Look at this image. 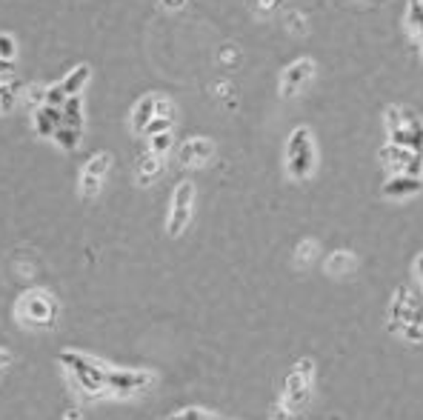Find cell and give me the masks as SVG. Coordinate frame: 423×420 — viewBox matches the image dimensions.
<instances>
[{
  "label": "cell",
  "instance_id": "cell-8",
  "mask_svg": "<svg viewBox=\"0 0 423 420\" xmlns=\"http://www.w3.org/2000/svg\"><path fill=\"white\" fill-rule=\"evenodd\" d=\"M109 166H112V155L109 152H95L86 161V166L81 172V192H83V197H95L100 192V183H103V175L109 172Z\"/></svg>",
  "mask_w": 423,
  "mask_h": 420
},
{
  "label": "cell",
  "instance_id": "cell-29",
  "mask_svg": "<svg viewBox=\"0 0 423 420\" xmlns=\"http://www.w3.org/2000/svg\"><path fill=\"white\" fill-rule=\"evenodd\" d=\"M415 274L423 280V255H417V260H415Z\"/></svg>",
  "mask_w": 423,
  "mask_h": 420
},
{
  "label": "cell",
  "instance_id": "cell-31",
  "mask_svg": "<svg viewBox=\"0 0 423 420\" xmlns=\"http://www.w3.org/2000/svg\"><path fill=\"white\" fill-rule=\"evenodd\" d=\"M417 32H420V40H423V26H420V29H417Z\"/></svg>",
  "mask_w": 423,
  "mask_h": 420
},
{
  "label": "cell",
  "instance_id": "cell-13",
  "mask_svg": "<svg viewBox=\"0 0 423 420\" xmlns=\"http://www.w3.org/2000/svg\"><path fill=\"white\" fill-rule=\"evenodd\" d=\"M89 78H92V69H89L86 63H81V66H75L72 72H69V75L63 78L60 89L66 92V98H75V95H81V92H83V86L89 83Z\"/></svg>",
  "mask_w": 423,
  "mask_h": 420
},
{
  "label": "cell",
  "instance_id": "cell-25",
  "mask_svg": "<svg viewBox=\"0 0 423 420\" xmlns=\"http://www.w3.org/2000/svg\"><path fill=\"white\" fill-rule=\"evenodd\" d=\"M12 72H15V66H12V60H4V57H0V75H6V78H9Z\"/></svg>",
  "mask_w": 423,
  "mask_h": 420
},
{
  "label": "cell",
  "instance_id": "cell-12",
  "mask_svg": "<svg viewBox=\"0 0 423 420\" xmlns=\"http://www.w3.org/2000/svg\"><path fill=\"white\" fill-rule=\"evenodd\" d=\"M155 115H158V95H146L144 100H137V106H134V112H132V129H134L137 134H144L146 123H149Z\"/></svg>",
  "mask_w": 423,
  "mask_h": 420
},
{
  "label": "cell",
  "instance_id": "cell-21",
  "mask_svg": "<svg viewBox=\"0 0 423 420\" xmlns=\"http://www.w3.org/2000/svg\"><path fill=\"white\" fill-rule=\"evenodd\" d=\"M15 37L12 35H0V57L4 60H15Z\"/></svg>",
  "mask_w": 423,
  "mask_h": 420
},
{
  "label": "cell",
  "instance_id": "cell-27",
  "mask_svg": "<svg viewBox=\"0 0 423 420\" xmlns=\"http://www.w3.org/2000/svg\"><path fill=\"white\" fill-rule=\"evenodd\" d=\"M9 361H12V355L6 352V349H0V369H6V366H9Z\"/></svg>",
  "mask_w": 423,
  "mask_h": 420
},
{
  "label": "cell",
  "instance_id": "cell-1",
  "mask_svg": "<svg viewBox=\"0 0 423 420\" xmlns=\"http://www.w3.org/2000/svg\"><path fill=\"white\" fill-rule=\"evenodd\" d=\"M60 366L72 375V380L78 383L81 392H86L89 397H98V395H106V378H109V369L103 363H98L95 358L83 355V352H72L66 349L60 352Z\"/></svg>",
  "mask_w": 423,
  "mask_h": 420
},
{
  "label": "cell",
  "instance_id": "cell-30",
  "mask_svg": "<svg viewBox=\"0 0 423 420\" xmlns=\"http://www.w3.org/2000/svg\"><path fill=\"white\" fill-rule=\"evenodd\" d=\"M260 4H263V9L269 12V9H274V6H280V0H260Z\"/></svg>",
  "mask_w": 423,
  "mask_h": 420
},
{
  "label": "cell",
  "instance_id": "cell-28",
  "mask_svg": "<svg viewBox=\"0 0 423 420\" xmlns=\"http://www.w3.org/2000/svg\"><path fill=\"white\" fill-rule=\"evenodd\" d=\"M161 4H163L166 9H180V6L186 4V0H161Z\"/></svg>",
  "mask_w": 423,
  "mask_h": 420
},
{
  "label": "cell",
  "instance_id": "cell-17",
  "mask_svg": "<svg viewBox=\"0 0 423 420\" xmlns=\"http://www.w3.org/2000/svg\"><path fill=\"white\" fill-rule=\"evenodd\" d=\"M54 144H60L66 152H75L81 146V129H69V126H60L54 134Z\"/></svg>",
  "mask_w": 423,
  "mask_h": 420
},
{
  "label": "cell",
  "instance_id": "cell-11",
  "mask_svg": "<svg viewBox=\"0 0 423 420\" xmlns=\"http://www.w3.org/2000/svg\"><path fill=\"white\" fill-rule=\"evenodd\" d=\"M60 126H63V112H60V109L43 103V106L35 112V129H37L40 137H52Z\"/></svg>",
  "mask_w": 423,
  "mask_h": 420
},
{
  "label": "cell",
  "instance_id": "cell-22",
  "mask_svg": "<svg viewBox=\"0 0 423 420\" xmlns=\"http://www.w3.org/2000/svg\"><path fill=\"white\" fill-rule=\"evenodd\" d=\"M409 21L412 26H423V0H409Z\"/></svg>",
  "mask_w": 423,
  "mask_h": 420
},
{
  "label": "cell",
  "instance_id": "cell-23",
  "mask_svg": "<svg viewBox=\"0 0 423 420\" xmlns=\"http://www.w3.org/2000/svg\"><path fill=\"white\" fill-rule=\"evenodd\" d=\"M315 249H318V243H315V240H306V243H301V246H298V260H303V263H309V260H312L309 255H312Z\"/></svg>",
  "mask_w": 423,
  "mask_h": 420
},
{
  "label": "cell",
  "instance_id": "cell-19",
  "mask_svg": "<svg viewBox=\"0 0 423 420\" xmlns=\"http://www.w3.org/2000/svg\"><path fill=\"white\" fill-rule=\"evenodd\" d=\"M161 132H172V120H169V117H161V115H155V117L146 123L144 134H146V137H155V134H161Z\"/></svg>",
  "mask_w": 423,
  "mask_h": 420
},
{
  "label": "cell",
  "instance_id": "cell-9",
  "mask_svg": "<svg viewBox=\"0 0 423 420\" xmlns=\"http://www.w3.org/2000/svg\"><path fill=\"white\" fill-rule=\"evenodd\" d=\"M423 189V180L420 177H412V175H395L383 183V194L386 197H409V194H417Z\"/></svg>",
  "mask_w": 423,
  "mask_h": 420
},
{
  "label": "cell",
  "instance_id": "cell-15",
  "mask_svg": "<svg viewBox=\"0 0 423 420\" xmlns=\"http://www.w3.org/2000/svg\"><path fill=\"white\" fill-rule=\"evenodd\" d=\"M60 112H63V126H69V129H83V98H81V95L69 98Z\"/></svg>",
  "mask_w": 423,
  "mask_h": 420
},
{
  "label": "cell",
  "instance_id": "cell-16",
  "mask_svg": "<svg viewBox=\"0 0 423 420\" xmlns=\"http://www.w3.org/2000/svg\"><path fill=\"white\" fill-rule=\"evenodd\" d=\"M161 175V161H158V155H144L137 161V183H152L155 177Z\"/></svg>",
  "mask_w": 423,
  "mask_h": 420
},
{
  "label": "cell",
  "instance_id": "cell-20",
  "mask_svg": "<svg viewBox=\"0 0 423 420\" xmlns=\"http://www.w3.org/2000/svg\"><path fill=\"white\" fill-rule=\"evenodd\" d=\"M69 98H66V92L60 89V83L57 86H52V89H46V98H43V103L46 106H54V109H63V103H66Z\"/></svg>",
  "mask_w": 423,
  "mask_h": 420
},
{
  "label": "cell",
  "instance_id": "cell-18",
  "mask_svg": "<svg viewBox=\"0 0 423 420\" xmlns=\"http://www.w3.org/2000/svg\"><path fill=\"white\" fill-rule=\"evenodd\" d=\"M152 144H149V149H152V155H166L169 149H172V132H161V134H155V137H149Z\"/></svg>",
  "mask_w": 423,
  "mask_h": 420
},
{
  "label": "cell",
  "instance_id": "cell-2",
  "mask_svg": "<svg viewBox=\"0 0 423 420\" xmlns=\"http://www.w3.org/2000/svg\"><path fill=\"white\" fill-rule=\"evenodd\" d=\"M286 169L295 180H303L315 172V140L309 126H295L286 140Z\"/></svg>",
  "mask_w": 423,
  "mask_h": 420
},
{
  "label": "cell",
  "instance_id": "cell-5",
  "mask_svg": "<svg viewBox=\"0 0 423 420\" xmlns=\"http://www.w3.org/2000/svg\"><path fill=\"white\" fill-rule=\"evenodd\" d=\"M192 200H195V183H192V180H180V183L175 186L172 209H169V221H166V232H169V238H178V235L189 226V218H192Z\"/></svg>",
  "mask_w": 423,
  "mask_h": 420
},
{
  "label": "cell",
  "instance_id": "cell-26",
  "mask_svg": "<svg viewBox=\"0 0 423 420\" xmlns=\"http://www.w3.org/2000/svg\"><path fill=\"white\" fill-rule=\"evenodd\" d=\"M63 420H83V412H81V409H69V412L63 414Z\"/></svg>",
  "mask_w": 423,
  "mask_h": 420
},
{
  "label": "cell",
  "instance_id": "cell-10",
  "mask_svg": "<svg viewBox=\"0 0 423 420\" xmlns=\"http://www.w3.org/2000/svg\"><path fill=\"white\" fill-rule=\"evenodd\" d=\"M209 158H212V140H206V137L186 140V144H183V149H180V163H186V166L206 163Z\"/></svg>",
  "mask_w": 423,
  "mask_h": 420
},
{
  "label": "cell",
  "instance_id": "cell-14",
  "mask_svg": "<svg viewBox=\"0 0 423 420\" xmlns=\"http://www.w3.org/2000/svg\"><path fill=\"white\" fill-rule=\"evenodd\" d=\"M352 269H355V255L352 252H332L329 257H326V274H332V277H343V274H349Z\"/></svg>",
  "mask_w": 423,
  "mask_h": 420
},
{
  "label": "cell",
  "instance_id": "cell-7",
  "mask_svg": "<svg viewBox=\"0 0 423 420\" xmlns=\"http://www.w3.org/2000/svg\"><path fill=\"white\" fill-rule=\"evenodd\" d=\"M312 75H315V63H312L309 57H301V60L289 63V66L284 69V75H280V98L298 95V92L309 83Z\"/></svg>",
  "mask_w": 423,
  "mask_h": 420
},
{
  "label": "cell",
  "instance_id": "cell-24",
  "mask_svg": "<svg viewBox=\"0 0 423 420\" xmlns=\"http://www.w3.org/2000/svg\"><path fill=\"white\" fill-rule=\"evenodd\" d=\"M12 98H15V95H12L9 89H0V109H12V103H15Z\"/></svg>",
  "mask_w": 423,
  "mask_h": 420
},
{
  "label": "cell",
  "instance_id": "cell-6",
  "mask_svg": "<svg viewBox=\"0 0 423 420\" xmlns=\"http://www.w3.org/2000/svg\"><path fill=\"white\" fill-rule=\"evenodd\" d=\"M155 383V375L152 372H140V369H109V378H106V392L109 395H134V392H146L149 386Z\"/></svg>",
  "mask_w": 423,
  "mask_h": 420
},
{
  "label": "cell",
  "instance_id": "cell-3",
  "mask_svg": "<svg viewBox=\"0 0 423 420\" xmlns=\"http://www.w3.org/2000/svg\"><path fill=\"white\" fill-rule=\"evenodd\" d=\"M18 320L26 326H37V329H49L57 317V298L49 295L46 289H29L15 309Z\"/></svg>",
  "mask_w": 423,
  "mask_h": 420
},
{
  "label": "cell",
  "instance_id": "cell-4",
  "mask_svg": "<svg viewBox=\"0 0 423 420\" xmlns=\"http://www.w3.org/2000/svg\"><path fill=\"white\" fill-rule=\"evenodd\" d=\"M312 369L315 363L306 358V361H298L292 366V372L286 375V383H284V406L289 412H298L306 400H309V392H312Z\"/></svg>",
  "mask_w": 423,
  "mask_h": 420
}]
</instances>
